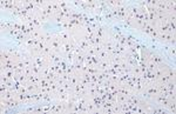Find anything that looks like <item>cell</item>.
<instances>
[{
	"label": "cell",
	"mask_w": 176,
	"mask_h": 114,
	"mask_svg": "<svg viewBox=\"0 0 176 114\" xmlns=\"http://www.w3.org/2000/svg\"><path fill=\"white\" fill-rule=\"evenodd\" d=\"M97 56H99L100 60H108V59H109V53H108L107 51L102 50L101 52L97 54Z\"/></svg>",
	"instance_id": "3"
},
{
	"label": "cell",
	"mask_w": 176,
	"mask_h": 114,
	"mask_svg": "<svg viewBox=\"0 0 176 114\" xmlns=\"http://www.w3.org/2000/svg\"><path fill=\"white\" fill-rule=\"evenodd\" d=\"M109 67H110L109 59H108V60H101L99 66H97V70H99V72H103V71H106L107 68H109Z\"/></svg>",
	"instance_id": "1"
},
{
	"label": "cell",
	"mask_w": 176,
	"mask_h": 114,
	"mask_svg": "<svg viewBox=\"0 0 176 114\" xmlns=\"http://www.w3.org/2000/svg\"><path fill=\"white\" fill-rule=\"evenodd\" d=\"M24 74H25L26 77H30L31 74H33V72H32V67H25V70H24Z\"/></svg>",
	"instance_id": "5"
},
{
	"label": "cell",
	"mask_w": 176,
	"mask_h": 114,
	"mask_svg": "<svg viewBox=\"0 0 176 114\" xmlns=\"http://www.w3.org/2000/svg\"><path fill=\"white\" fill-rule=\"evenodd\" d=\"M168 50H169V52H170V54H171V55H173V58H174V56H175V48H174V46H173V47H169V48H168Z\"/></svg>",
	"instance_id": "7"
},
{
	"label": "cell",
	"mask_w": 176,
	"mask_h": 114,
	"mask_svg": "<svg viewBox=\"0 0 176 114\" xmlns=\"http://www.w3.org/2000/svg\"><path fill=\"white\" fill-rule=\"evenodd\" d=\"M9 80H11V79H8L5 74H1V77H0V81H1V83H7Z\"/></svg>",
	"instance_id": "6"
},
{
	"label": "cell",
	"mask_w": 176,
	"mask_h": 114,
	"mask_svg": "<svg viewBox=\"0 0 176 114\" xmlns=\"http://www.w3.org/2000/svg\"><path fill=\"white\" fill-rule=\"evenodd\" d=\"M52 7H53V11H54L55 13H58V12L62 11V10L60 8V5H59V1H52Z\"/></svg>",
	"instance_id": "4"
},
{
	"label": "cell",
	"mask_w": 176,
	"mask_h": 114,
	"mask_svg": "<svg viewBox=\"0 0 176 114\" xmlns=\"http://www.w3.org/2000/svg\"><path fill=\"white\" fill-rule=\"evenodd\" d=\"M85 54L93 56V55H97V52H96V50H95V47H94V46H89V47L85 51Z\"/></svg>",
	"instance_id": "2"
}]
</instances>
